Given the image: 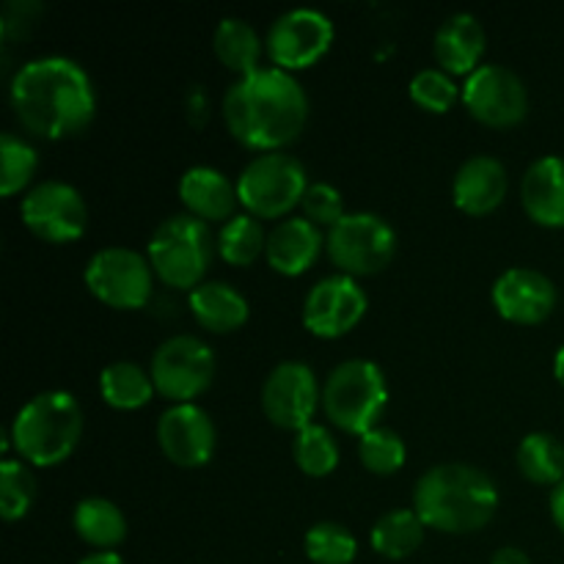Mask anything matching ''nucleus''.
Listing matches in <instances>:
<instances>
[{
  "instance_id": "obj_1",
  "label": "nucleus",
  "mask_w": 564,
  "mask_h": 564,
  "mask_svg": "<svg viewBox=\"0 0 564 564\" xmlns=\"http://www.w3.org/2000/svg\"><path fill=\"white\" fill-rule=\"evenodd\" d=\"M11 108L25 130L42 138L80 132L97 110L91 77L66 55L25 61L11 80Z\"/></svg>"
},
{
  "instance_id": "obj_2",
  "label": "nucleus",
  "mask_w": 564,
  "mask_h": 564,
  "mask_svg": "<svg viewBox=\"0 0 564 564\" xmlns=\"http://www.w3.org/2000/svg\"><path fill=\"white\" fill-rule=\"evenodd\" d=\"M308 97L301 80L281 66H257L240 75L224 97V119L240 143L275 152L303 130Z\"/></svg>"
},
{
  "instance_id": "obj_3",
  "label": "nucleus",
  "mask_w": 564,
  "mask_h": 564,
  "mask_svg": "<svg viewBox=\"0 0 564 564\" xmlns=\"http://www.w3.org/2000/svg\"><path fill=\"white\" fill-rule=\"evenodd\" d=\"M499 490L490 474L468 463H438L419 477L413 488V510L424 527L460 534L477 532L494 518Z\"/></svg>"
},
{
  "instance_id": "obj_4",
  "label": "nucleus",
  "mask_w": 564,
  "mask_h": 564,
  "mask_svg": "<svg viewBox=\"0 0 564 564\" xmlns=\"http://www.w3.org/2000/svg\"><path fill=\"white\" fill-rule=\"evenodd\" d=\"M83 435V408L69 391H42L17 411L11 441L22 460L33 466H58L72 455Z\"/></svg>"
},
{
  "instance_id": "obj_5",
  "label": "nucleus",
  "mask_w": 564,
  "mask_h": 564,
  "mask_svg": "<svg viewBox=\"0 0 564 564\" xmlns=\"http://www.w3.org/2000/svg\"><path fill=\"white\" fill-rule=\"evenodd\" d=\"M389 405V383L383 369L369 358H347L330 369L323 386V408L345 433L364 435L378 427Z\"/></svg>"
},
{
  "instance_id": "obj_6",
  "label": "nucleus",
  "mask_w": 564,
  "mask_h": 564,
  "mask_svg": "<svg viewBox=\"0 0 564 564\" xmlns=\"http://www.w3.org/2000/svg\"><path fill=\"white\" fill-rule=\"evenodd\" d=\"M218 240L209 231L207 220L191 213H176L165 218L149 237V264L154 273L176 290H193L202 284Z\"/></svg>"
},
{
  "instance_id": "obj_7",
  "label": "nucleus",
  "mask_w": 564,
  "mask_h": 564,
  "mask_svg": "<svg viewBox=\"0 0 564 564\" xmlns=\"http://www.w3.org/2000/svg\"><path fill=\"white\" fill-rule=\"evenodd\" d=\"M308 187L306 169L295 154L262 152L237 176V198L257 218H279L301 204Z\"/></svg>"
},
{
  "instance_id": "obj_8",
  "label": "nucleus",
  "mask_w": 564,
  "mask_h": 564,
  "mask_svg": "<svg viewBox=\"0 0 564 564\" xmlns=\"http://www.w3.org/2000/svg\"><path fill=\"white\" fill-rule=\"evenodd\" d=\"M330 259L347 275L378 273L391 262L397 251V235L389 220L378 213H347L328 229Z\"/></svg>"
},
{
  "instance_id": "obj_9",
  "label": "nucleus",
  "mask_w": 564,
  "mask_h": 564,
  "mask_svg": "<svg viewBox=\"0 0 564 564\" xmlns=\"http://www.w3.org/2000/svg\"><path fill=\"white\" fill-rule=\"evenodd\" d=\"M154 389L174 402H191L215 378V352L193 334H174L160 341L152 356Z\"/></svg>"
},
{
  "instance_id": "obj_10",
  "label": "nucleus",
  "mask_w": 564,
  "mask_h": 564,
  "mask_svg": "<svg viewBox=\"0 0 564 564\" xmlns=\"http://www.w3.org/2000/svg\"><path fill=\"white\" fill-rule=\"evenodd\" d=\"M86 286L113 308H141L152 297V264L127 246L99 248L86 264Z\"/></svg>"
},
{
  "instance_id": "obj_11",
  "label": "nucleus",
  "mask_w": 564,
  "mask_h": 564,
  "mask_svg": "<svg viewBox=\"0 0 564 564\" xmlns=\"http://www.w3.org/2000/svg\"><path fill=\"white\" fill-rule=\"evenodd\" d=\"M20 215L28 229L47 242H72L86 231L88 207L83 193L64 180H44L25 193Z\"/></svg>"
},
{
  "instance_id": "obj_12",
  "label": "nucleus",
  "mask_w": 564,
  "mask_h": 564,
  "mask_svg": "<svg viewBox=\"0 0 564 564\" xmlns=\"http://www.w3.org/2000/svg\"><path fill=\"white\" fill-rule=\"evenodd\" d=\"M334 42V22L325 11L297 6V9L284 11L275 17L268 28V47L270 61L281 69H301V66L314 64L328 53Z\"/></svg>"
},
{
  "instance_id": "obj_13",
  "label": "nucleus",
  "mask_w": 564,
  "mask_h": 564,
  "mask_svg": "<svg viewBox=\"0 0 564 564\" xmlns=\"http://www.w3.org/2000/svg\"><path fill=\"white\" fill-rule=\"evenodd\" d=\"M463 102L482 124L510 127L527 116L529 94L510 66L479 64L463 83Z\"/></svg>"
},
{
  "instance_id": "obj_14",
  "label": "nucleus",
  "mask_w": 564,
  "mask_h": 564,
  "mask_svg": "<svg viewBox=\"0 0 564 564\" xmlns=\"http://www.w3.org/2000/svg\"><path fill=\"white\" fill-rule=\"evenodd\" d=\"M317 402H323V389L308 364L281 361L270 369L262 386V408L273 424L284 430H303L312 424Z\"/></svg>"
},
{
  "instance_id": "obj_15",
  "label": "nucleus",
  "mask_w": 564,
  "mask_h": 564,
  "mask_svg": "<svg viewBox=\"0 0 564 564\" xmlns=\"http://www.w3.org/2000/svg\"><path fill=\"white\" fill-rule=\"evenodd\" d=\"M367 312V292L352 275L334 273L319 279L303 301V325L312 334L334 339L361 323Z\"/></svg>"
},
{
  "instance_id": "obj_16",
  "label": "nucleus",
  "mask_w": 564,
  "mask_h": 564,
  "mask_svg": "<svg viewBox=\"0 0 564 564\" xmlns=\"http://www.w3.org/2000/svg\"><path fill=\"white\" fill-rule=\"evenodd\" d=\"M158 441L165 457L176 466H204L215 452V424L204 408L193 402H174L160 413Z\"/></svg>"
},
{
  "instance_id": "obj_17",
  "label": "nucleus",
  "mask_w": 564,
  "mask_h": 564,
  "mask_svg": "<svg viewBox=\"0 0 564 564\" xmlns=\"http://www.w3.org/2000/svg\"><path fill=\"white\" fill-rule=\"evenodd\" d=\"M494 303L499 314L512 323H543L556 306V286L534 268H510L496 279Z\"/></svg>"
},
{
  "instance_id": "obj_18",
  "label": "nucleus",
  "mask_w": 564,
  "mask_h": 564,
  "mask_svg": "<svg viewBox=\"0 0 564 564\" xmlns=\"http://www.w3.org/2000/svg\"><path fill=\"white\" fill-rule=\"evenodd\" d=\"M455 204L468 215H485L507 196V169L494 154H471L463 160L452 182Z\"/></svg>"
},
{
  "instance_id": "obj_19",
  "label": "nucleus",
  "mask_w": 564,
  "mask_h": 564,
  "mask_svg": "<svg viewBox=\"0 0 564 564\" xmlns=\"http://www.w3.org/2000/svg\"><path fill=\"white\" fill-rule=\"evenodd\" d=\"M521 202L540 226H564V158L543 154L529 165L521 180Z\"/></svg>"
},
{
  "instance_id": "obj_20",
  "label": "nucleus",
  "mask_w": 564,
  "mask_h": 564,
  "mask_svg": "<svg viewBox=\"0 0 564 564\" xmlns=\"http://www.w3.org/2000/svg\"><path fill=\"white\" fill-rule=\"evenodd\" d=\"M485 28L471 11H455L435 31V58L449 75H471L485 53Z\"/></svg>"
},
{
  "instance_id": "obj_21",
  "label": "nucleus",
  "mask_w": 564,
  "mask_h": 564,
  "mask_svg": "<svg viewBox=\"0 0 564 564\" xmlns=\"http://www.w3.org/2000/svg\"><path fill=\"white\" fill-rule=\"evenodd\" d=\"M323 231L308 218H286L275 224L268 235L264 257L270 268L284 275H297L314 264L323 248Z\"/></svg>"
},
{
  "instance_id": "obj_22",
  "label": "nucleus",
  "mask_w": 564,
  "mask_h": 564,
  "mask_svg": "<svg viewBox=\"0 0 564 564\" xmlns=\"http://www.w3.org/2000/svg\"><path fill=\"white\" fill-rule=\"evenodd\" d=\"M180 198L191 215L202 220L231 218V209L240 202L237 185H231L229 176L215 165H191L180 176Z\"/></svg>"
},
{
  "instance_id": "obj_23",
  "label": "nucleus",
  "mask_w": 564,
  "mask_h": 564,
  "mask_svg": "<svg viewBox=\"0 0 564 564\" xmlns=\"http://www.w3.org/2000/svg\"><path fill=\"white\" fill-rule=\"evenodd\" d=\"M191 308L198 325L215 334L240 328L248 319V301L229 281H202L191 290Z\"/></svg>"
},
{
  "instance_id": "obj_24",
  "label": "nucleus",
  "mask_w": 564,
  "mask_h": 564,
  "mask_svg": "<svg viewBox=\"0 0 564 564\" xmlns=\"http://www.w3.org/2000/svg\"><path fill=\"white\" fill-rule=\"evenodd\" d=\"M75 529L88 545L110 551L124 540L127 518L119 510V505H113L105 496H86L75 507Z\"/></svg>"
},
{
  "instance_id": "obj_25",
  "label": "nucleus",
  "mask_w": 564,
  "mask_h": 564,
  "mask_svg": "<svg viewBox=\"0 0 564 564\" xmlns=\"http://www.w3.org/2000/svg\"><path fill=\"white\" fill-rule=\"evenodd\" d=\"M215 55L229 66L231 72L248 75L259 66V55H262V39H259L257 28L242 17H224L215 25L213 36Z\"/></svg>"
},
{
  "instance_id": "obj_26",
  "label": "nucleus",
  "mask_w": 564,
  "mask_h": 564,
  "mask_svg": "<svg viewBox=\"0 0 564 564\" xmlns=\"http://www.w3.org/2000/svg\"><path fill=\"white\" fill-rule=\"evenodd\" d=\"M369 540H372V549L386 560H405L422 545L424 521L416 510H408V507L389 510L375 521Z\"/></svg>"
},
{
  "instance_id": "obj_27",
  "label": "nucleus",
  "mask_w": 564,
  "mask_h": 564,
  "mask_svg": "<svg viewBox=\"0 0 564 564\" xmlns=\"http://www.w3.org/2000/svg\"><path fill=\"white\" fill-rule=\"evenodd\" d=\"M516 460L523 477L538 485H554L556 488L564 479V444L556 435L543 433V430L523 435Z\"/></svg>"
},
{
  "instance_id": "obj_28",
  "label": "nucleus",
  "mask_w": 564,
  "mask_h": 564,
  "mask_svg": "<svg viewBox=\"0 0 564 564\" xmlns=\"http://www.w3.org/2000/svg\"><path fill=\"white\" fill-rule=\"evenodd\" d=\"M99 391L105 402L119 411H132L152 400L154 380L143 367L132 361H113L99 375Z\"/></svg>"
},
{
  "instance_id": "obj_29",
  "label": "nucleus",
  "mask_w": 564,
  "mask_h": 564,
  "mask_svg": "<svg viewBox=\"0 0 564 564\" xmlns=\"http://www.w3.org/2000/svg\"><path fill=\"white\" fill-rule=\"evenodd\" d=\"M268 246L264 226L259 224L257 215L242 213L231 215L218 235V253L229 264H251Z\"/></svg>"
},
{
  "instance_id": "obj_30",
  "label": "nucleus",
  "mask_w": 564,
  "mask_h": 564,
  "mask_svg": "<svg viewBox=\"0 0 564 564\" xmlns=\"http://www.w3.org/2000/svg\"><path fill=\"white\" fill-rule=\"evenodd\" d=\"M292 455H295L297 468L308 477H325L339 466V444L323 424H308L297 430L292 441Z\"/></svg>"
},
{
  "instance_id": "obj_31",
  "label": "nucleus",
  "mask_w": 564,
  "mask_h": 564,
  "mask_svg": "<svg viewBox=\"0 0 564 564\" xmlns=\"http://www.w3.org/2000/svg\"><path fill=\"white\" fill-rule=\"evenodd\" d=\"M303 549L314 564H350L358 554L352 532L336 521L314 523L303 538Z\"/></svg>"
},
{
  "instance_id": "obj_32",
  "label": "nucleus",
  "mask_w": 564,
  "mask_h": 564,
  "mask_svg": "<svg viewBox=\"0 0 564 564\" xmlns=\"http://www.w3.org/2000/svg\"><path fill=\"white\" fill-rule=\"evenodd\" d=\"M33 499H36V479L31 468L22 460L6 457L0 463V516L6 521H17L31 510Z\"/></svg>"
},
{
  "instance_id": "obj_33",
  "label": "nucleus",
  "mask_w": 564,
  "mask_h": 564,
  "mask_svg": "<svg viewBox=\"0 0 564 564\" xmlns=\"http://www.w3.org/2000/svg\"><path fill=\"white\" fill-rule=\"evenodd\" d=\"M39 158L36 149L25 141L17 132L6 130L0 135V193L11 196V193L20 191L22 185H28L36 171Z\"/></svg>"
},
{
  "instance_id": "obj_34",
  "label": "nucleus",
  "mask_w": 564,
  "mask_h": 564,
  "mask_svg": "<svg viewBox=\"0 0 564 564\" xmlns=\"http://www.w3.org/2000/svg\"><path fill=\"white\" fill-rule=\"evenodd\" d=\"M405 441L391 427H372L358 441V457L375 474H394L405 463Z\"/></svg>"
},
{
  "instance_id": "obj_35",
  "label": "nucleus",
  "mask_w": 564,
  "mask_h": 564,
  "mask_svg": "<svg viewBox=\"0 0 564 564\" xmlns=\"http://www.w3.org/2000/svg\"><path fill=\"white\" fill-rule=\"evenodd\" d=\"M460 97V88L452 80V75L438 66H427V69H419L411 77V99L424 110H433V113H444Z\"/></svg>"
},
{
  "instance_id": "obj_36",
  "label": "nucleus",
  "mask_w": 564,
  "mask_h": 564,
  "mask_svg": "<svg viewBox=\"0 0 564 564\" xmlns=\"http://www.w3.org/2000/svg\"><path fill=\"white\" fill-rule=\"evenodd\" d=\"M301 207L303 218L312 220L314 226H328V229L347 215L339 187L328 185V182H312L306 193H303Z\"/></svg>"
},
{
  "instance_id": "obj_37",
  "label": "nucleus",
  "mask_w": 564,
  "mask_h": 564,
  "mask_svg": "<svg viewBox=\"0 0 564 564\" xmlns=\"http://www.w3.org/2000/svg\"><path fill=\"white\" fill-rule=\"evenodd\" d=\"M490 564H532V560L527 556V551L516 549V545H505V549L496 551Z\"/></svg>"
},
{
  "instance_id": "obj_38",
  "label": "nucleus",
  "mask_w": 564,
  "mask_h": 564,
  "mask_svg": "<svg viewBox=\"0 0 564 564\" xmlns=\"http://www.w3.org/2000/svg\"><path fill=\"white\" fill-rule=\"evenodd\" d=\"M551 516H554V523L564 532V479L551 490Z\"/></svg>"
},
{
  "instance_id": "obj_39",
  "label": "nucleus",
  "mask_w": 564,
  "mask_h": 564,
  "mask_svg": "<svg viewBox=\"0 0 564 564\" xmlns=\"http://www.w3.org/2000/svg\"><path fill=\"white\" fill-rule=\"evenodd\" d=\"M77 564H124V560H121L116 551H97V554L83 556V560Z\"/></svg>"
},
{
  "instance_id": "obj_40",
  "label": "nucleus",
  "mask_w": 564,
  "mask_h": 564,
  "mask_svg": "<svg viewBox=\"0 0 564 564\" xmlns=\"http://www.w3.org/2000/svg\"><path fill=\"white\" fill-rule=\"evenodd\" d=\"M554 375H556V380H560L562 389H564V345L560 347V350H556V356H554Z\"/></svg>"
}]
</instances>
